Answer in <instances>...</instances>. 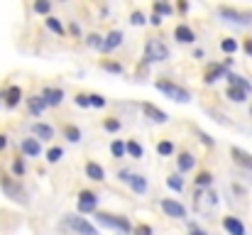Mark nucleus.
Listing matches in <instances>:
<instances>
[{
  "label": "nucleus",
  "instance_id": "f257e3e1",
  "mask_svg": "<svg viewBox=\"0 0 252 235\" xmlns=\"http://www.w3.org/2000/svg\"><path fill=\"white\" fill-rule=\"evenodd\" d=\"M145 59H147V62H167L169 47L162 39H150L147 47H145Z\"/></svg>",
  "mask_w": 252,
  "mask_h": 235
},
{
  "label": "nucleus",
  "instance_id": "f03ea898",
  "mask_svg": "<svg viewBox=\"0 0 252 235\" xmlns=\"http://www.w3.org/2000/svg\"><path fill=\"white\" fill-rule=\"evenodd\" d=\"M155 86H157V91H162L171 101H181V103H189V101H191L189 91H184L181 86H174V83H169V81H157Z\"/></svg>",
  "mask_w": 252,
  "mask_h": 235
},
{
  "label": "nucleus",
  "instance_id": "7ed1b4c3",
  "mask_svg": "<svg viewBox=\"0 0 252 235\" xmlns=\"http://www.w3.org/2000/svg\"><path fill=\"white\" fill-rule=\"evenodd\" d=\"M95 221H98L100 226H105V228H118V231H123V233H130V221H127L125 216L98 213V216H95Z\"/></svg>",
  "mask_w": 252,
  "mask_h": 235
},
{
  "label": "nucleus",
  "instance_id": "20e7f679",
  "mask_svg": "<svg viewBox=\"0 0 252 235\" xmlns=\"http://www.w3.org/2000/svg\"><path fill=\"white\" fill-rule=\"evenodd\" d=\"M0 186H2L5 196H10L12 201H25V191H22V186L17 181H12L7 176H0Z\"/></svg>",
  "mask_w": 252,
  "mask_h": 235
},
{
  "label": "nucleus",
  "instance_id": "39448f33",
  "mask_svg": "<svg viewBox=\"0 0 252 235\" xmlns=\"http://www.w3.org/2000/svg\"><path fill=\"white\" fill-rule=\"evenodd\" d=\"M218 12H220V17H225L230 22H238V25H250L252 22V12H240L235 7H220Z\"/></svg>",
  "mask_w": 252,
  "mask_h": 235
},
{
  "label": "nucleus",
  "instance_id": "423d86ee",
  "mask_svg": "<svg viewBox=\"0 0 252 235\" xmlns=\"http://www.w3.org/2000/svg\"><path fill=\"white\" fill-rule=\"evenodd\" d=\"M216 201H218V199H216L213 191H203V189H201V191L196 194V211H211V208L216 206Z\"/></svg>",
  "mask_w": 252,
  "mask_h": 235
},
{
  "label": "nucleus",
  "instance_id": "0eeeda50",
  "mask_svg": "<svg viewBox=\"0 0 252 235\" xmlns=\"http://www.w3.org/2000/svg\"><path fill=\"white\" fill-rule=\"evenodd\" d=\"M66 226L74 228V231H79V233H84V235H98V231H95L88 221L79 218V216H69V218H66Z\"/></svg>",
  "mask_w": 252,
  "mask_h": 235
},
{
  "label": "nucleus",
  "instance_id": "6e6552de",
  "mask_svg": "<svg viewBox=\"0 0 252 235\" xmlns=\"http://www.w3.org/2000/svg\"><path fill=\"white\" fill-rule=\"evenodd\" d=\"M162 211L167 213L169 218H184V216H186V208H184L179 201H171V199H164V201H162Z\"/></svg>",
  "mask_w": 252,
  "mask_h": 235
},
{
  "label": "nucleus",
  "instance_id": "1a4fd4ad",
  "mask_svg": "<svg viewBox=\"0 0 252 235\" xmlns=\"http://www.w3.org/2000/svg\"><path fill=\"white\" fill-rule=\"evenodd\" d=\"M95 208V194L93 191H81L79 194V211L81 213H88Z\"/></svg>",
  "mask_w": 252,
  "mask_h": 235
},
{
  "label": "nucleus",
  "instance_id": "9d476101",
  "mask_svg": "<svg viewBox=\"0 0 252 235\" xmlns=\"http://www.w3.org/2000/svg\"><path fill=\"white\" fill-rule=\"evenodd\" d=\"M142 113H145L150 120H155V123H167L169 120L167 113H164V110H159V108H155L152 103H145V105H142Z\"/></svg>",
  "mask_w": 252,
  "mask_h": 235
},
{
  "label": "nucleus",
  "instance_id": "9b49d317",
  "mask_svg": "<svg viewBox=\"0 0 252 235\" xmlns=\"http://www.w3.org/2000/svg\"><path fill=\"white\" fill-rule=\"evenodd\" d=\"M230 155H233V159H235V164H240V167H245V169H252V155H248L245 150L233 147Z\"/></svg>",
  "mask_w": 252,
  "mask_h": 235
},
{
  "label": "nucleus",
  "instance_id": "f8f14e48",
  "mask_svg": "<svg viewBox=\"0 0 252 235\" xmlns=\"http://www.w3.org/2000/svg\"><path fill=\"white\" fill-rule=\"evenodd\" d=\"M27 105H30V113L32 115H39V113H44L47 101H44V96H30L27 98Z\"/></svg>",
  "mask_w": 252,
  "mask_h": 235
},
{
  "label": "nucleus",
  "instance_id": "ddd939ff",
  "mask_svg": "<svg viewBox=\"0 0 252 235\" xmlns=\"http://www.w3.org/2000/svg\"><path fill=\"white\" fill-rule=\"evenodd\" d=\"M223 228L230 235H245V226H243L238 218H233V216H228V218L223 221Z\"/></svg>",
  "mask_w": 252,
  "mask_h": 235
},
{
  "label": "nucleus",
  "instance_id": "4468645a",
  "mask_svg": "<svg viewBox=\"0 0 252 235\" xmlns=\"http://www.w3.org/2000/svg\"><path fill=\"white\" fill-rule=\"evenodd\" d=\"M86 174H88V179H93V181H103V179H105V169H103L100 164H95V162H88V164H86Z\"/></svg>",
  "mask_w": 252,
  "mask_h": 235
},
{
  "label": "nucleus",
  "instance_id": "2eb2a0df",
  "mask_svg": "<svg viewBox=\"0 0 252 235\" xmlns=\"http://www.w3.org/2000/svg\"><path fill=\"white\" fill-rule=\"evenodd\" d=\"M225 74V64H211L208 69H206V83H213V81H218V78Z\"/></svg>",
  "mask_w": 252,
  "mask_h": 235
},
{
  "label": "nucleus",
  "instance_id": "dca6fc26",
  "mask_svg": "<svg viewBox=\"0 0 252 235\" xmlns=\"http://www.w3.org/2000/svg\"><path fill=\"white\" fill-rule=\"evenodd\" d=\"M174 34H176V39L179 42H184V44H191L193 39H196V34L191 32V27H186V25H179L176 30H174Z\"/></svg>",
  "mask_w": 252,
  "mask_h": 235
},
{
  "label": "nucleus",
  "instance_id": "f3484780",
  "mask_svg": "<svg viewBox=\"0 0 252 235\" xmlns=\"http://www.w3.org/2000/svg\"><path fill=\"white\" fill-rule=\"evenodd\" d=\"M44 101H47V105H59L62 103V98H64V91H59V88H44Z\"/></svg>",
  "mask_w": 252,
  "mask_h": 235
},
{
  "label": "nucleus",
  "instance_id": "a211bd4d",
  "mask_svg": "<svg viewBox=\"0 0 252 235\" xmlns=\"http://www.w3.org/2000/svg\"><path fill=\"white\" fill-rule=\"evenodd\" d=\"M120 42H123V32H118V30H113L108 37H105V44H103V52H110V49H115V47H120Z\"/></svg>",
  "mask_w": 252,
  "mask_h": 235
},
{
  "label": "nucleus",
  "instance_id": "6ab92c4d",
  "mask_svg": "<svg viewBox=\"0 0 252 235\" xmlns=\"http://www.w3.org/2000/svg\"><path fill=\"white\" fill-rule=\"evenodd\" d=\"M39 150H42V147H39V142H37V140H32V137L22 140V152H25L27 157H37L39 155Z\"/></svg>",
  "mask_w": 252,
  "mask_h": 235
},
{
  "label": "nucleus",
  "instance_id": "aec40b11",
  "mask_svg": "<svg viewBox=\"0 0 252 235\" xmlns=\"http://www.w3.org/2000/svg\"><path fill=\"white\" fill-rule=\"evenodd\" d=\"M5 98H7V101H5V103H7V108H15V105L20 103V98H22V91H20L17 86H10V88H7V93H5Z\"/></svg>",
  "mask_w": 252,
  "mask_h": 235
},
{
  "label": "nucleus",
  "instance_id": "412c9836",
  "mask_svg": "<svg viewBox=\"0 0 252 235\" xmlns=\"http://www.w3.org/2000/svg\"><path fill=\"white\" fill-rule=\"evenodd\" d=\"M32 133H34L37 137H42V140H52V137H54L52 125H44V123H37V125L32 128Z\"/></svg>",
  "mask_w": 252,
  "mask_h": 235
},
{
  "label": "nucleus",
  "instance_id": "4be33fe9",
  "mask_svg": "<svg viewBox=\"0 0 252 235\" xmlns=\"http://www.w3.org/2000/svg\"><path fill=\"white\" fill-rule=\"evenodd\" d=\"M127 184H130L132 191H137V194H145V191H147V181H145V176H140V174H132Z\"/></svg>",
  "mask_w": 252,
  "mask_h": 235
},
{
  "label": "nucleus",
  "instance_id": "5701e85b",
  "mask_svg": "<svg viewBox=\"0 0 252 235\" xmlns=\"http://www.w3.org/2000/svg\"><path fill=\"white\" fill-rule=\"evenodd\" d=\"M176 164H179V171H189V169H193V164H196V159L189 155V152H184V155L176 159Z\"/></svg>",
  "mask_w": 252,
  "mask_h": 235
},
{
  "label": "nucleus",
  "instance_id": "b1692460",
  "mask_svg": "<svg viewBox=\"0 0 252 235\" xmlns=\"http://www.w3.org/2000/svg\"><path fill=\"white\" fill-rule=\"evenodd\" d=\"M225 96H228L230 101H235V103H243V101L248 98V91H243V88H233V86H228V91H225Z\"/></svg>",
  "mask_w": 252,
  "mask_h": 235
},
{
  "label": "nucleus",
  "instance_id": "393cba45",
  "mask_svg": "<svg viewBox=\"0 0 252 235\" xmlns=\"http://www.w3.org/2000/svg\"><path fill=\"white\" fill-rule=\"evenodd\" d=\"M228 81H230V86H233V88H243V91H248V93L252 91L250 81H245L243 76H235V74H230V76H228Z\"/></svg>",
  "mask_w": 252,
  "mask_h": 235
},
{
  "label": "nucleus",
  "instance_id": "a878e982",
  "mask_svg": "<svg viewBox=\"0 0 252 235\" xmlns=\"http://www.w3.org/2000/svg\"><path fill=\"white\" fill-rule=\"evenodd\" d=\"M64 135H66L71 142H79V140H81V133H79L76 125H66V128H64Z\"/></svg>",
  "mask_w": 252,
  "mask_h": 235
},
{
  "label": "nucleus",
  "instance_id": "bb28decb",
  "mask_svg": "<svg viewBox=\"0 0 252 235\" xmlns=\"http://www.w3.org/2000/svg\"><path fill=\"white\" fill-rule=\"evenodd\" d=\"M110 152H113V157H123L125 152H127V145L120 142V140H115V142L110 145Z\"/></svg>",
  "mask_w": 252,
  "mask_h": 235
},
{
  "label": "nucleus",
  "instance_id": "cd10ccee",
  "mask_svg": "<svg viewBox=\"0 0 252 235\" xmlns=\"http://www.w3.org/2000/svg\"><path fill=\"white\" fill-rule=\"evenodd\" d=\"M47 27H49L52 32H57V34H64V25H62L57 17H47Z\"/></svg>",
  "mask_w": 252,
  "mask_h": 235
},
{
  "label": "nucleus",
  "instance_id": "c85d7f7f",
  "mask_svg": "<svg viewBox=\"0 0 252 235\" xmlns=\"http://www.w3.org/2000/svg\"><path fill=\"white\" fill-rule=\"evenodd\" d=\"M211 181H213V176H211L208 171H201V174L196 176V186H198V189H203V186H208Z\"/></svg>",
  "mask_w": 252,
  "mask_h": 235
},
{
  "label": "nucleus",
  "instance_id": "c756f323",
  "mask_svg": "<svg viewBox=\"0 0 252 235\" xmlns=\"http://www.w3.org/2000/svg\"><path fill=\"white\" fill-rule=\"evenodd\" d=\"M220 49H223L225 54H233V52L238 49V42H235V39H223V42H220Z\"/></svg>",
  "mask_w": 252,
  "mask_h": 235
},
{
  "label": "nucleus",
  "instance_id": "7c9ffc66",
  "mask_svg": "<svg viewBox=\"0 0 252 235\" xmlns=\"http://www.w3.org/2000/svg\"><path fill=\"white\" fill-rule=\"evenodd\" d=\"M167 184H169V189H174V191H181L184 189V179L181 176H169Z\"/></svg>",
  "mask_w": 252,
  "mask_h": 235
},
{
  "label": "nucleus",
  "instance_id": "2f4dec72",
  "mask_svg": "<svg viewBox=\"0 0 252 235\" xmlns=\"http://www.w3.org/2000/svg\"><path fill=\"white\" fill-rule=\"evenodd\" d=\"M103 128H105L108 133H118V130H120V120H115V118H108V120L103 123Z\"/></svg>",
  "mask_w": 252,
  "mask_h": 235
},
{
  "label": "nucleus",
  "instance_id": "473e14b6",
  "mask_svg": "<svg viewBox=\"0 0 252 235\" xmlns=\"http://www.w3.org/2000/svg\"><path fill=\"white\" fill-rule=\"evenodd\" d=\"M127 155L137 159V157H142V147H140V145H137V142L132 140V142H127Z\"/></svg>",
  "mask_w": 252,
  "mask_h": 235
},
{
  "label": "nucleus",
  "instance_id": "72a5a7b5",
  "mask_svg": "<svg viewBox=\"0 0 252 235\" xmlns=\"http://www.w3.org/2000/svg\"><path fill=\"white\" fill-rule=\"evenodd\" d=\"M34 10L42 12V15H47V12L52 10V2H47V0H37V2H34Z\"/></svg>",
  "mask_w": 252,
  "mask_h": 235
},
{
  "label": "nucleus",
  "instance_id": "f704fd0d",
  "mask_svg": "<svg viewBox=\"0 0 252 235\" xmlns=\"http://www.w3.org/2000/svg\"><path fill=\"white\" fill-rule=\"evenodd\" d=\"M157 152H159V155H171V152H174V145H171V142H167V140H164V142H159V145H157Z\"/></svg>",
  "mask_w": 252,
  "mask_h": 235
},
{
  "label": "nucleus",
  "instance_id": "c9c22d12",
  "mask_svg": "<svg viewBox=\"0 0 252 235\" xmlns=\"http://www.w3.org/2000/svg\"><path fill=\"white\" fill-rule=\"evenodd\" d=\"M103 69L105 71H113V74H123V67L115 64V62H103Z\"/></svg>",
  "mask_w": 252,
  "mask_h": 235
},
{
  "label": "nucleus",
  "instance_id": "e433bc0d",
  "mask_svg": "<svg viewBox=\"0 0 252 235\" xmlns=\"http://www.w3.org/2000/svg\"><path fill=\"white\" fill-rule=\"evenodd\" d=\"M88 44H91V47H95V49H103V44H105V42H103V37L91 34V37H88Z\"/></svg>",
  "mask_w": 252,
  "mask_h": 235
},
{
  "label": "nucleus",
  "instance_id": "4c0bfd02",
  "mask_svg": "<svg viewBox=\"0 0 252 235\" xmlns=\"http://www.w3.org/2000/svg\"><path fill=\"white\" fill-rule=\"evenodd\" d=\"M47 159H49L52 164H54V162H59V159H62V150H59V147H52V150L47 152Z\"/></svg>",
  "mask_w": 252,
  "mask_h": 235
},
{
  "label": "nucleus",
  "instance_id": "58836bf2",
  "mask_svg": "<svg viewBox=\"0 0 252 235\" xmlns=\"http://www.w3.org/2000/svg\"><path fill=\"white\" fill-rule=\"evenodd\" d=\"M155 12H157V15H159V12H162V15H169V12H171V5H167V2H155Z\"/></svg>",
  "mask_w": 252,
  "mask_h": 235
},
{
  "label": "nucleus",
  "instance_id": "ea45409f",
  "mask_svg": "<svg viewBox=\"0 0 252 235\" xmlns=\"http://www.w3.org/2000/svg\"><path fill=\"white\" fill-rule=\"evenodd\" d=\"M91 105H93V108H103V105H105V98L98 96V93H93V96H91Z\"/></svg>",
  "mask_w": 252,
  "mask_h": 235
},
{
  "label": "nucleus",
  "instance_id": "a19ab883",
  "mask_svg": "<svg viewBox=\"0 0 252 235\" xmlns=\"http://www.w3.org/2000/svg\"><path fill=\"white\" fill-rule=\"evenodd\" d=\"M76 105H79V108H88V105H91V96L79 93V96H76Z\"/></svg>",
  "mask_w": 252,
  "mask_h": 235
},
{
  "label": "nucleus",
  "instance_id": "79ce46f5",
  "mask_svg": "<svg viewBox=\"0 0 252 235\" xmlns=\"http://www.w3.org/2000/svg\"><path fill=\"white\" fill-rule=\"evenodd\" d=\"M12 171H15L17 176H22V174H25V162H22V159H17V162L12 164Z\"/></svg>",
  "mask_w": 252,
  "mask_h": 235
},
{
  "label": "nucleus",
  "instance_id": "37998d69",
  "mask_svg": "<svg viewBox=\"0 0 252 235\" xmlns=\"http://www.w3.org/2000/svg\"><path fill=\"white\" fill-rule=\"evenodd\" d=\"M130 22H132V25H145V15H142V12H132Z\"/></svg>",
  "mask_w": 252,
  "mask_h": 235
},
{
  "label": "nucleus",
  "instance_id": "c03bdc74",
  "mask_svg": "<svg viewBox=\"0 0 252 235\" xmlns=\"http://www.w3.org/2000/svg\"><path fill=\"white\" fill-rule=\"evenodd\" d=\"M135 235H152V228H150V226H137V228H135Z\"/></svg>",
  "mask_w": 252,
  "mask_h": 235
},
{
  "label": "nucleus",
  "instance_id": "a18cd8bd",
  "mask_svg": "<svg viewBox=\"0 0 252 235\" xmlns=\"http://www.w3.org/2000/svg\"><path fill=\"white\" fill-rule=\"evenodd\" d=\"M243 49H245V54H250V57H252V39H245Z\"/></svg>",
  "mask_w": 252,
  "mask_h": 235
},
{
  "label": "nucleus",
  "instance_id": "49530a36",
  "mask_svg": "<svg viewBox=\"0 0 252 235\" xmlns=\"http://www.w3.org/2000/svg\"><path fill=\"white\" fill-rule=\"evenodd\" d=\"M176 10H179V12H186V10H189V2H179Z\"/></svg>",
  "mask_w": 252,
  "mask_h": 235
},
{
  "label": "nucleus",
  "instance_id": "de8ad7c7",
  "mask_svg": "<svg viewBox=\"0 0 252 235\" xmlns=\"http://www.w3.org/2000/svg\"><path fill=\"white\" fill-rule=\"evenodd\" d=\"M7 147V137L5 135H0V150H5Z\"/></svg>",
  "mask_w": 252,
  "mask_h": 235
},
{
  "label": "nucleus",
  "instance_id": "09e8293b",
  "mask_svg": "<svg viewBox=\"0 0 252 235\" xmlns=\"http://www.w3.org/2000/svg\"><path fill=\"white\" fill-rule=\"evenodd\" d=\"M189 235H206V233H203V231H191Z\"/></svg>",
  "mask_w": 252,
  "mask_h": 235
},
{
  "label": "nucleus",
  "instance_id": "8fccbe9b",
  "mask_svg": "<svg viewBox=\"0 0 252 235\" xmlns=\"http://www.w3.org/2000/svg\"><path fill=\"white\" fill-rule=\"evenodd\" d=\"M0 98H2V96H0Z\"/></svg>",
  "mask_w": 252,
  "mask_h": 235
}]
</instances>
